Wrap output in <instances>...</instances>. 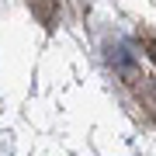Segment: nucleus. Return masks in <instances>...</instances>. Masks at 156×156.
Wrapping results in <instances>:
<instances>
[{"mask_svg": "<svg viewBox=\"0 0 156 156\" xmlns=\"http://www.w3.org/2000/svg\"><path fill=\"white\" fill-rule=\"evenodd\" d=\"M31 11L42 17V24H52V17H56L52 14V0H31Z\"/></svg>", "mask_w": 156, "mask_h": 156, "instance_id": "1", "label": "nucleus"}, {"mask_svg": "<svg viewBox=\"0 0 156 156\" xmlns=\"http://www.w3.org/2000/svg\"><path fill=\"white\" fill-rule=\"evenodd\" d=\"M146 49H149V56L156 59V38H149V42H146Z\"/></svg>", "mask_w": 156, "mask_h": 156, "instance_id": "2", "label": "nucleus"}]
</instances>
